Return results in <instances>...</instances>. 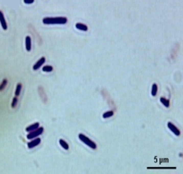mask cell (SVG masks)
I'll return each mask as SVG.
<instances>
[{
  "mask_svg": "<svg viewBox=\"0 0 183 174\" xmlns=\"http://www.w3.org/2000/svg\"><path fill=\"white\" fill-rule=\"evenodd\" d=\"M66 22L67 18L65 17H45L43 19V23L45 24H64Z\"/></svg>",
  "mask_w": 183,
  "mask_h": 174,
  "instance_id": "cell-1",
  "label": "cell"
},
{
  "mask_svg": "<svg viewBox=\"0 0 183 174\" xmlns=\"http://www.w3.org/2000/svg\"><path fill=\"white\" fill-rule=\"evenodd\" d=\"M78 136H79V139H80L81 141H82L84 143H85L87 146H88L89 147H91L92 149H96V144L93 140H91L88 137L85 135L84 134H79Z\"/></svg>",
  "mask_w": 183,
  "mask_h": 174,
  "instance_id": "cell-2",
  "label": "cell"
},
{
  "mask_svg": "<svg viewBox=\"0 0 183 174\" xmlns=\"http://www.w3.org/2000/svg\"><path fill=\"white\" fill-rule=\"evenodd\" d=\"M43 132V128L39 127L38 129H36L32 131V132H30L28 135H27V139L32 140V139L36 138V137H38V136H39L40 135H41Z\"/></svg>",
  "mask_w": 183,
  "mask_h": 174,
  "instance_id": "cell-3",
  "label": "cell"
},
{
  "mask_svg": "<svg viewBox=\"0 0 183 174\" xmlns=\"http://www.w3.org/2000/svg\"><path fill=\"white\" fill-rule=\"evenodd\" d=\"M167 126H168V129L175 134V135H180V134H181V132H180V130L178 129V128L174 125L173 123H171V122H168L167 123Z\"/></svg>",
  "mask_w": 183,
  "mask_h": 174,
  "instance_id": "cell-4",
  "label": "cell"
},
{
  "mask_svg": "<svg viewBox=\"0 0 183 174\" xmlns=\"http://www.w3.org/2000/svg\"><path fill=\"white\" fill-rule=\"evenodd\" d=\"M45 61H46V58L44 57H42L39 61H37L35 63V65L33 66V69L34 70H37L38 69H40L43 65V63L45 62Z\"/></svg>",
  "mask_w": 183,
  "mask_h": 174,
  "instance_id": "cell-5",
  "label": "cell"
},
{
  "mask_svg": "<svg viewBox=\"0 0 183 174\" xmlns=\"http://www.w3.org/2000/svg\"><path fill=\"white\" fill-rule=\"evenodd\" d=\"M40 142H41V140L40 138L35 139V140H32L31 142H29L28 143V147L29 148H33V147H35V146H38L40 143Z\"/></svg>",
  "mask_w": 183,
  "mask_h": 174,
  "instance_id": "cell-6",
  "label": "cell"
},
{
  "mask_svg": "<svg viewBox=\"0 0 183 174\" xmlns=\"http://www.w3.org/2000/svg\"><path fill=\"white\" fill-rule=\"evenodd\" d=\"M0 23H1V25L3 27V30H6L7 29V24H6V21L5 20V17L3 15V13L0 10Z\"/></svg>",
  "mask_w": 183,
  "mask_h": 174,
  "instance_id": "cell-7",
  "label": "cell"
},
{
  "mask_svg": "<svg viewBox=\"0 0 183 174\" xmlns=\"http://www.w3.org/2000/svg\"><path fill=\"white\" fill-rule=\"evenodd\" d=\"M25 47H26V50L28 51H31V48H32V41H31L30 36H26V38H25Z\"/></svg>",
  "mask_w": 183,
  "mask_h": 174,
  "instance_id": "cell-8",
  "label": "cell"
},
{
  "mask_svg": "<svg viewBox=\"0 0 183 174\" xmlns=\"http://www.w3.org/2000/svg\"><path fill=\"white\" fill-rule=\"evenodd\" d=\"M76 28L81 31H84V32H86L88 30V27L87 25L82 24V23H77L76 24Z\"/></svg>",
  "mask_w": 183,
  "mask_h": 174,
  "instance_id": "cell-9",
  "label": "cell"
},
{
  "mask_svg": "<svg viewBox=\"0 0 183 174\" xmlns=\"http://www.w3.org/2000/svg\"><path fill=\"white\" fill-rule=\"evenodd\" d=\"M39 126H40V124H39V123H35V124L32 125H30V126H29V127H27V128H26V131L29 132H32V131L35 130V129H38Z\"/></svg>",
  "mask_w": 183,
  "mask_h": 174,
  "instance_id": "cell-10",
  "label": "cell"
},
{
  "mask_svg": "<svg viewBox=\"0 0 183 174\" xmlns=\"http://www.w3.org/2000/svg\"><path fill=\"white\" fill-rule=\"evenodd\" d=\"M160 102L163 105H164L166 107H169L170 106V100L165 98H163V97H161L160 98Z\"/></svg>",
  "mask_w": 183,
  "mask_h": 174,
  "instance_id": "cell-11",
  "label": "cell"
},
{
  "mask_svg": "<svg viewBox=\"0 0 183 174\" xmlns=\"http://www.w3.org/2000/svg\"><path fill=\"white\" fill-rule=\"evenodd\" d=\"M59 143L61 145V146L63 148V149H65V150H69V145L68 143L65 141V140H59Z\"/></svg>",
  "mask_w": 183,
  "mask_h": 174,
  "instance_id": "cell-12",
  "label": "cell"
},
{
  "mask_svg": "<svg viewBox=\"0 0 183 174\" xmlns=\"http://www.w3.org/2000/svg\"><path fill=\"white\" fill-rule=\"evenodd\" d=\"M21 88H22V84H17V88H16V91H15V95L17 97L19 96V95L21 93Z\"/></svg>",
  "mask_w": 183,
  "mask_h": 174,
  "instance_id": "cell-13",
  "label": "cell"
},
{
  "mask_svg": "<svg viewBox=\"0 0 183 174\" xmlns=\"http://www.w3.org/2000/svg\"><path fill=\"white\" fill-rule=\"evenodd\" d=\"M157 91H158V87L155 84H153L152 87V96H155L157 94Z\"/></svg>",
  "mask_w": 183,
  "mask_h": 174,
  "instance_id": "cell-14",
  "label": "cell"
},
{
  "mask_svg": "<svg viewBox=\"0 0 183 174\" xmlns=\"http://www.w3.org/2000/svg\"><path fill=\"white\" fill-rule=\"evenodd\" d=\"M114 115V111H107V112H105L104 114H103V117L104 118H108V117H111Z\"/></svg>",
  "mask_w": 183,
  "mask_h": 174,
  "instance_id": "cell-15",
  "label": "cell"
},
{
  "mask_svg": "<svg viewBox=\"0 0 183 174\" xmlns=\"http://www.w3.org/2000/svg\"><path fill=\"white\" fill-rule=\"evenodd\" d=\"M52 70H53V67L51 66H44L43 67V72H51Z\"/></svg>",
  "mask_w": 183,
  "mask_h": 174,
  "instance_id": "cell-16",
  "label": "cell"
},
{
  "mask_svg": "<svg viewBox=\"0 0 183 174\" xmlns=\"http://www.w3.org/2000/svg\"><path fill=\"white\" fill-rule=\"evenodd\" d=\"M6 84H7V80L4 79L2 82V84H0V91H3L5 88V87L6 86Z\"/></svg>",
  "mask_w": 183,
  "mask_h": 174,
  "instance_id": "cell-17",
  "label": "cell"
},
{
  "mask_svg": "<svg viewBox=\"0 0 183 174\" xmlns=\"http://www.w3.org/2000/svg\"><path fill=\"white\" fill-rule=\"evenodd\" d=\"M17 102H18V99H17V97L15 96L14 98H13V101H12V103H11V107L12 108H15L17 104Z\"/></svg>",
  "mask_w": 183,
  "mask_h": 174,
  "instance_id": "cell-18",
  "label": "cell"
},
{
  "mask_svg": "<svg viewBox=\"0 0 183 174\" xmlns=\"http://www.w3.org/2000/svg\"><path fill=\"white\" fill-rule=\"evenodd\" d=\"M24 3L26 4H31L34 3V0H24Z\"/></svg>",
  "mask_w": 183,
  "mask_h": 174,
  "instance_id": "cell-19",
  "label": "cell"
}]
</instances>
